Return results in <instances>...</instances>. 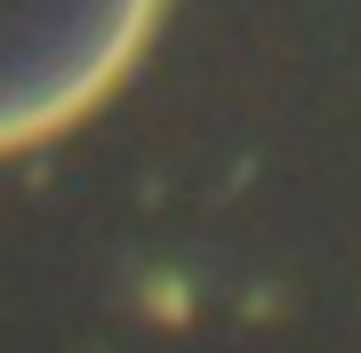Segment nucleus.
Here are the masks:
<instances>
[{
  "label": "nucleus",
  "mask_w": 361,
  "mask_h": 353,
  "mask_svg": "<svg viewBox=\"0 0 361 353\" xmlns=\"http://www.w3.org/2000/svg\"><path fill=\"white\" fill-rule=\"evenodd\" d=\"M161 0H0V153L73 129L129 73Z\"/></svg>",
  "instance_id": "1"
}]
</instances>
